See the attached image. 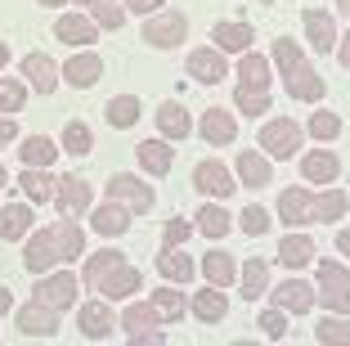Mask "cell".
<instances>
[{"instance_id": "25", "label": "cell", "mask_w": 350, "mask_h": 346, "mask_svg": "<svg viewBox=\"0 0 350 346\" xmlns=\"http://www.w3.org/2000/svg\"><path fill=\"white\" fill-rule=\"evenodd\" d=\"M18 189L31 198V203H54V189H59V180H54L45 166H27V171L18 175Z\"/></svg>"}, {"instance_id": "46", "label": "cell", "mask_w": 350, "mask_h": 346, "mask_svg": "<svg viewBox=\"0 0 350 346\" xmlns=\"http://www.w3.org/2000/svg\"><path fill=\"white\" fill-rule=\"evenodd\" d=\"M23 103H27V90L10 77H0V112H23Z\"/></svg>"}, {"instance_id": "59", "label": "cell", "mask_w": 350, "mask_h": 346, "mask_svg": "<svg viewBox=\"0 0 350 346\" xmlns=\"http://www.w3.org/2000/svg\"><path fill=\"white\" fill-rule=\"evenodd\" d=\"M337 5H341V14H350V0H337Z\"/></svg>"}, {"instance_id": "22", "label": "cell", "mask_w": 350, "mask_h": 346, "mask_svg": "<svg viewBox=\"0 0 350 346\" xmlns=\"http://www.w3.org/2000/svg\"><path fill=\"white\" fill-rule=\"evenodd\" d=\"M306 36L319 54H328L332 45H337V23H332V14L328 10H306Z\"/></svg>"}, {"instance_id": "6", "label": "cell", "mask_w": 350, "mask_h": 346, "mask_svg": "<svg viewBox=\"0 0 350 346\" xmlns=\"http://www.w3.org/2000/svg\"><path fill=\"white\" fill-rule=\"evenodd\" d=\"M117 324L126 328V337H131V342H153V346L166 342V337L157 333V324H162V319H157V310L148 301H131L122 310V319H117Z\"/></svg>"}, {"instance_id": "8", "label": "cell", "mask_w": 350, "mask_h": 346, "mask_svg": "<svg viewBox=\"0 0 350 346\" xmlns=\"http://www.w3.org/2000/svg\"><path fill=\"white\" fill-rule=\"evenodd\" d=\"M193 189H202L206 198H229L238 184H234V175H229V166L220 162V158H206V162L193 166Z\"/></svg>"}, {"instance_id": "12", "label": "cell", "mask_w": 350, "mask_h": 346, "mask_svg": "<svg viewBox=\"0 0 350 346\" xmlns=\"http://www.w3.org/2000/svg\"><path fill=\"white\" fill-rule=\"evenodd\" d=\"M54 36H59L63 45H72V50H85V45H94V36H99V23L81 18V14H59V18H54Z\"/></svg>"}, {"instance_id": "39", "label": "cell", "mask_w": 350, "mask_h": 346, "mask_svg": "<svg viewBox=\"0 0 350 346\" xmlns=\"http://www.w3.org/2000/svg\"><path fill=\"white\" fill-rule=\"evenodd\" d=\"M117 261H126V256H122V252H113V247H103V252H94L90 261H85V270H81V284L94 293V288H99V279L108 275V270H113Z\"/></svg>"}, {"instance_id": "9", "label": "cell", "mask_w": 350, "mask_h": 346, "mask_svg": "<svg viewBox=\"0 0 350 346\" xmlns=\"http://www.w3.org/2000/svg\"><path fill=\"white\" fill-rule=\"evenodd\" d=\"M36 301L54 306V310H68V306H77V275H72V270L41 275V284H36Z\"/></svg>"}, {"instance_id": "37", "label": "cell", "mask_w": 350, "mask_h": 346, "mask_svg": "<svg viewBox=\"0 0 350 346\" xmlns=\"http://www.w3.org/2000/svg\"><path fill=\"white\" fill-rule=\"evenodd\" d=\"M310 256H314V243H310L306 234H288L283 243H278V261L288 265V270H301V265H310Z\"/></svg>"}, {"instance_id": "28", "label": "cell", "mask_w": 350, "mask_h": 346, "mask_svg": "<svg viewBox=\"0 0 350 346\" xmlns=\"http://www.w3.org/2000/svg\"><path fill=\"white\" fill-rule=\"evenodd\" d=\"M157 275L185 288L189 279H193V261L185 256V247H162V256H157Z\"/></svg>"}, {"instance_id": "50", "label": "cell", "mask_w": 350, "mask_h": 346, "mask_svg": "<svg viewBox=\"0 0 350 346\" xmlns=\"http://www.w3.org/2000/svg\"><path fill=\"white\" fill-rule=\"evenodd\" d=\"M260 328H265V337H274V342H278V337L288 333V315L274 306V310H265V315H260Z\"/></svg>"}, {"instance_id": "41", "label": "cell", "mask_w": 350, "mask_h": 346, "mask_svg": "<svg viewBox=\"0 0 350 346\" xmlns=\"http://www.w3.org/2000/svg\"><path fill=\"white\" fill-rule=\"evenodd\" d=\"M18 153H23V162H27V166H50V162H54V153H59V149H54V144L45 140V135H27Z\"/></svg>"}, {"instance_id": "20", "label": "cell", "mask_w": 350, "mask_h": 346, "mask_svg": "<svg viewBox=\"0 0 350 346\" xmlns=\"http://www.w3.org/2000/svg\"><path fill=\"white\" fill-rule=\"evenodd\" d=\"M23 77H27V82L36 86L41 95H54V90H59V68H54L50 54H27V59H23Z\"/></svg>"}, {"instance_id": "24", "label": "cell", "mask_w": 350, "mask_h": 346, "mask_svg": "<svg viewBox=\"0 0 350 346\" xmlns=\"http://www.w3.org/2000/svg\"><path fill=\"white\" fill-rule=\"evenodd\" d=\"M94 230H99L103 238H122L126 230H131V212H126L122 203H113V198H108L103 207H94Z\"/></svg>"}, {"instance_id": "26", "label": "cell", "mask_w": 350, "mask_h": 346, "mask_svg": "<svg viewBox=\"0 0 350 346\" xmlns=\"http://www.w3.org/2000/svg\"><path fill=\"white\" fill-rule=\"evenodd\" d=\"M238 180H243V184H252V189H265V184H274L269 158H260V153L243 149V153H238Z\"/></svg>"}, {"instance_id": "32", "label": "cell", "mask_w": 350, "mask_h": 346, "mask_svg": "<svg viewBox=\"0 0 350 346\" xmlns=\"http://www.w3.org/2000/svg\"><path fill=\"white\" fill-rule=\"evenodd\" d=\"M148 306L157 310V319H162V324L185 319V293H180V288H157V293H148Z\"/></svg>"}, {"instance_id": "40", "label": "cell", "mask_w": 350, "mask_h": 346, "mask_svg": "<svg viewBox=\"0 0 350 346\" xmlns=\"http://www.w3.org/2000/svg\"><path fill=\"white\" fill-rule=\"evenodd\" d=\"M229 221H234V216H229L220 203H206L202 212H198V230H202L206 238H225L229 234Z\"/></svg>"}, {"instance_id": "21", "label": "cell", "mask_w": 350, "mask_h": 346, "mask_svg": "<svg viewBox=\"0 0 350 346\" xmlns=\"http://www.w3.org/2000/svg\"><path fill=\"white\" fill-rule=\"evenodd\" d=\"M189 310H193L202 324H220V319L229 315V301H225V293H220L216 284H206L202 293H193V301H189Z\"/></svg>"}, {"instance_id": "38", "label": "cell", "mask_w": 350, "mask_h": 346, "mask_svg": "<svg viewBox=\"0 0 350 346\" xmlns=\"http://www.w3.org/2000/svg\"><path fill=\"white\" fill-rule=\"evenodd\" d=\"M238 77H243V86H256V90H269V59H265V54H252V50H243V63H238Z\"/></svg>"}, {"instance_id": "19", "label": "cell", "mask_w": 350, "mask_h": 346, "mask_svg": "<svg viewBox=\"0 0 350 346\" xmlns=\"http://www.w3.org/2000/svg\"><path fill=\"white\" fill-rule=\"evenodd\" d=\"M301 175H306L310 184H332L341 175V162L332 158L328 149H310L306 158H301Z\"/></svg>"}, {"instance_id": "10", "label": "cell", "mask_w": 350, "mask_h": 346, "mask_svg": "<svg viewBox=\"0 0 350 346\" xmlns=\"http://www.w3.org/2000/svg\"><path fill=\"white\" fill-rule=\"evenodd\" d=\"M18 333L23 337H54V333H59V310L31 297V306L18 310Z\"/></svg>"}, {"instance_id": "1", "label": "cell", "mask_w": 350, "mask_h": 346, "mask_svg": "<svg viewBox=\"0 0 350 346\" xmlns=\"http://www.w3.org/2000/svg\"><path fill=\"white\" fill-rule=\"evenodd\" d=\"M77 256H85V234L72 216H63V221L45 225L41 234H27L23 265H27V275H50L59 261H77Z\"/></svg>"}, {"instance_id": "48", "label": "cell", "mask_w": 350, "mask_h": 346, "mask_svg": "<svg viewBox=\"0 0 350 346\" xmlns=\"http://www.w3.org/2000/svg\"><path fill=\"white\" fill-rule=\"evenodd\" d=\"M238 221H243V230H247V234H252V238H260V234H265V230H269V216H265V212H260V207H256V203H252V207H247V212L238 216Z\"/></svg>"}, {"instance_id": "44", "label": "cell", "mask_w": 350, "mask_h": 346, "mask_svg": "<svg viewBox=\"0 0 350 346\" xmlns=\"http://www.w3.org/2000/svg\"><path fill=\"white\" fill-rule=\"evenodd\" d=\"M314 337H319V342H332V346H350V324H346V319L323 315L319 328H314Z\"/></svg>"}, {"instance_id": "4", "label": "cell", "mask_w": 350, "mask_h": 346, "mask_svg": "<svg viewBox=\"0 0 350 346\" xmlns=\"http://www.w3.org/2000/svg\"><path fill=\"white\" fill-rule=\"evenodd\" d=\"M319 288H323V293H314V297H323V301H328V310L350 315V270H346V265L323 261L319 265Z\"/></svg>"}, {"instance_id": "42", "label": "cell", "mask_w": 350, "mask_h": 346, "mask_svg": "<svg viewBox=\"0 0 350 346\" xmlns=\"http://www.w3.org/2000/svg\"><path fill=\"white\" fill-rule=\"evenodd\" d=\"M63 149L72 153V158H85V153L94 149L90 126H85V122H68V126H63Z\"/></svg>"}, {"instance_id": "36", "label": "cell", "mask_w": 350, "mask_h": 346, "mask_svg": "<svg viewBox=\"0 0 350 346\" xmlns=\"http://www.w3.org/2000/svg\"><path fill=\"white\" fill-rule=\"evenodd\" d=\"M278 216L288 225H310V194L306 189H283L278 194Z\"/></svg>"}, {"instance_id": "55", "label": "cell", "mask_w": 350, "mask_h": 346, "mask_svg": "<svg viewBox=\"0 0 350 346\" xmlns=\"http://www.w3.org/2000/svg\"><path fill=\"white\" fill-rule=\"evenodd\" d=\"M337 247H341V252H350V230H341V234H337Z\"/></svg>"}, {"instance_id": "53", "label": "cell", "mask_w": 350, "mask_h": 346, "mask_svg": "<svg viewBox=\"0 0 350 346\" xmlns=\"http://www.w3.org/2000/svg\"><path fill=\"white\" fill-rule=\"evenodd\" d=\"M10 306H14V293H10V288H5V284H0V315H5Z\"/></svg>"}, {"instance_id": "5", "label": "cell", "mask_w": 350, "mask_h": 346, "mask_svg": "<svg viewBox=\"0 0 350 346\" xmlns=\"http://www.w3.org/2000/svg\"><path fill=\"white\" fill-rule=\"evenodd\" d=\"M260 149H265L269 158H292V153L301 149V126L292 122V117H269V122L260 126Z\"/></svg>"}, {"instance_id": "47", "label": "cell", "mask_w": 350, "mask_h": 346, "mask_svg": "<svg viewBox=\"0 0 350 346\" xmlns=\"http://www.w3.org/2000/svg\"><path fill=\"white\" fill-rule=\"evenodd\" d=\"M310 135H314V140H337L341 135V117L337 112H314V117H310Z\"/></svg>"}, {"instance_id": "11", "label": "cell", "mask_w": 350, "mask_h": 346, "mask_svg": "<svg viewBox=\"0 0 350 346\" xmlns=\"http://www.w3.org/2000/svg\"><path fill=\"white\" fill-rule=\"evenodd\" d=\"M139 284H144V275H139V270H135L131 261H117L113 270H108V275L99 279V288H94V293H103L108 301H122V297L139 293Z\"/></svg>"}, {"instance_id": "16", "label": "cell", "mask_w": 350, "mask_h": 346, "mask_svg": "<svg viewBox=\"0 0 350 346\" xmlns=\"http://www.w3.org/2000/svg\"><path fill=\"white\" fill-rule=\"evenodd\" d=\"M135 158H139V166H144L148 175H171L175 166V149L166 140H144V144H135Z\"/></svg>"}, {"instance_id": "60", "label": "cell", "mask_w": 350, "mask_h": 346, "mask_svg": "<svg viewBox=\"0 0 350 346\" xmlns=\"http://www.w3.org/2000/svg\"><path fill=\"white\" fill-rule=\"evenodd\" d=\"M77 5H94V0H77Z\"/></svg>"}, {"instance_id": "45", "label": "cell", "mask_w": 350, "mask_h": 346, "mask_svg": "<svg viewBox=\"0 0 350 346\" xmlns=\"http://www.w3.org/2000/svg\"><path fill=\"white\" fill-rule=\"evenodd\" d=\"M90 10H94V23H99V27H113L117 32L126 23V5H117V0H94Z\"/></svg>"}, {"instance_id": "2", "label": "cell", "mask_w": 350, "mask_h": 346, "mask_svg": "<svg viewBox=\"0 0 350 346\" xmlns=\"http://www.w3.org/2000/svg\"><path fill=\"white\" fill-rule=\"evenodd\" d=\"M274 63H278V72H283V86H288L292 99H301V103H319L323 99L328 82L310 68L306 54H301L292 41H274Z\"/></svg>"}, {"instance_id": "52", "label": "cell", "mask_w": 350, "mask_h": 346, "mask_svg": "<svg viewBox=\"0 0 350 346\" xmlns=\"http://www.w3.org/2000/svg\"><path fill=\"white\" fill-rule=\"evenodd\" d=\"M14 135H18V126H14L10 117H5V112H0V144H10Z\"/></svg>"}, {"instance_id": "51", "label": "cell", "mask_w": 350, "mask_h": 346, "mask_svg": "<svg viewBox=\"0 0 350 346\" xmlns=\"http://www.w3.org/2000/svg\"><path fill=\"white\" fill-rule=\"evenodd\" d=\"M126 5H131L135 14H144V18H148V14H157V10H162V0H126Z\"/></svg>"}, {"instance_id": "49", "label": "cell", "mask_w": 350, "mask_h": 346, "mask_svg": "<svg viewBox=\"0 0 350 346\" xmlns=\"http://www.w3.org/2000/svg\"><path fill=\"white\" fill-rule=\"evenodd\" d=\"M189 230H193V225L180 221V216H175V221H166V230H162V247H180V243L189 238Z\"/></svg>"}, {"instance_id": "7", "label": "cell", "mask_w": 350, "mask_h": 346, "mask_svg": "<svg viewBox=\"0 0 350 346\" xmlns=\"http://www.w3.org/2000/svg\"><path fill=\"white\" fill-rule=\"evenodd\" d=\"M108 198L122 203L126 212H148V207H153V189H148L139 175H126V171H117L113 180H108Z\"/></svg>"}, {"instance_id": "23", "label": "cell", "mask_w": 350, "mask_h": 346, "mask_svg": "<svg viewBox=\"0 0 350 346\" xmlns=\"http://www.w3.org/2000/svg\"><path fill=\"white\" fill-rule=\"evenodd\" d=\"M211 41H216V50L243 54L252 41H256V32H252V23H216V27H211Z\"/></svg>"}, {"instance_id": "14", "label": "cell", "mask_w": 350, "mask_h": 346, "mask_svg": "<svg viewBox=\"0 0 350 346\" xmlns=\"http://www.w3.org/2000/svg\"><path fill=\"white\" fill-rule=\"evenodd\" d=\"M189 77L193 82H202V86H216V82H225L229 77V68H225V50H193L189 54Z\"/></svg>"}, {"instance_id": "61", "label": "cell", "mask_w": 350, "mask_h": 346, "mask_svg": "<svg viewBox=\"0 0 350 346\" xmlns=\"http://www.w3.org/2000/svg\"><path fill=\"white\" fill-rule=\"evenodd\" d=\"M260 5H269V0H260Z\"/></svg>"}, {"instance_id": "31", "label": "cell", "mask_w": 350, "mask_h": 346, "mask_svg": "<svg viewBox=\"0 0 350 346\" xmlns=\"http://www.w3.org/2000/svg\"><path fill=\"white\" fill-rule=\"evenodd\" d=\"M238 279H243V297H247V301H256V297L269 293V265L260 261V256H247L243 270H238Z\"/></svg>"}, {"instance_id": "58", "label": "cell", "mask_w": 350, "mask_h": 346, "mask_svg": "<svg viewBox=\"0 0 350 346\" xmlns=\"http://www.w3.org/2000/svg\"><path fill=\"white\" fill-rule=\"evenodd\" d=\"M41 5H72V0H41Z\"/></svg>"}, {"instance_id": "43", "label": "cell", "mask_w": 350, "mask_h": 346, "mask_svg": "<svg viewBox=\"0 0 350 346\" xmlns=\"http://www.w3.org/2000/svg\"><path fill=\"white\" fill-rule=\"evenodd\" d=\"M234 103L247 117H260V112H269V90H256V86H238L234 90Z\"/></svg>"}, {"instance_id": "18", "label": "cell", "mask_w": 350, "mask_h": 346, "mask_svg": "<svg viewBox=\"0 0 350 346\" xmlns=\"http://www.w3.org/2000/svg\"><path fill=\"white\" fill-rule=\"evenodd\" d=\"M63 77H68V86H77V90H90V86L103 77V59L90 54V50H81V54H72L68 68H63Z\"/></svg>"}, {"instance_id": "27", "label": "cell", "mask_w": 350, "mask_h": 346, "mask_svg": "<svg viewBox=\"0 0 350 346\" xmlns=\"http://www.w3.org/2000/svg\"><path fill=\"white\" fill-rule=\"evenodd\" d=\"M238 126H234V112L225 108H206L202 112V140L206 144H234Z\"/></svg>"}, {"instance_id": "3", "label": "cell", "mask_w": 350, "mask_h": 346, "mask_svg": "<svg viewBox=\"0 0 350 346\" xmlns=\"http://www.w3.org/2000/svg\"><path fill=\"white\" fill-rule=\"evenodd\" d=\"M189 36V18L180 10H157L153 18H144V41L157 50H175Z\"/></svg>"}, {"instance_id": "57", "label": "cell", "mask_w": 350, "mask_h": 346, "mask_svg": "<svg viewBox=\"0 0 350 346\" xmlns=\"http://www.w3.org/2000/svg\"><path fill=\"white\" fill-rule=\"evenodd\" d=\"M5 184H10V171H5V162H0V189H5Z\"/></svg>"}, {"instance_id": "15", "label": "cell", "mask_w": 350, "mask_h": 346, "mask_svg": "<svg viewBox=\"0 0 350 346\" xmlns=\"http://www.w3.org/2000/svg\"><path fill=\"white\" fill-rule=\"evenodd\" d=\"M77 324H81V333L90 337V342H99V337H113V306L108 301H85L81 310H77Z\"/></svg>"}, {"instance_id": "54", "label": "cell", "mask_w": 350, "mask_h": 346, "mask_svg": "<svg viewBox=\"0 0 350 346\" xmlns=\"http://www.w3.org/2000/svg\"><path fill=\"white\" fill-rule=\"evenodd\" d=\"M337 54H341V63H346V68H350V32H346V41L337 45Z\"/></svg>"}, {"instance_id": "13", "label": "cell", "mask_w": 350, "mask_h": 346, "mask_svg": "<svg viewBox=\"0 0 350 346\" xmlns=\"http://www.w3.org/2000/svg\"><path fill=\"white\" fill-rule=\"evenodd\" d=\"M54 203H59V216H81L90 212V184L81 175H63L59 189H54Z\"/></svg>"}, {"instance_id": "34", "label": "cell", "mask_w": 350, "mask_h": 346, "mask_svg": "<svg viewBox=\"0 0 350 346\" xmlns=\"http://www.w3.org/2000/svg\"><path fill=\"white\" fill-rule=\"evenodd\" d=\"M202 275H206V284L229 288L238 279V265H234V256H229V252H206L202 256Z\"/></svg>"}, {"instance_id": "33", "label": "cell", "mask_w": 350, "mask_h": 346, "mask_svg": "<svg viewBox=\"0 0 350 346\" xmlns=\"http://www.w3.org/2000/svg\"><path fill=\"white\" fill-rule=\"evenodd\" d=\"M139 99L135 95H117V99H108V108H103V117H108V126H117V131H131L135 122H139Z\"/></svg>"}, {"instance_id": "35", "label": "cell", "mask_w": 350, "mask_h": 346, "mask_svg": "<svg viewBox=\"0 0 350 346\" xmlns=\"http://www.w3.org/2000/svg\"><path fill=\"white\" fill-rule=\"evenodd\" d=\"M346 216V194L341 189H328V194H310V221H341Z\"/></svg>"}, {"instance_id": "29", "label": "cell", "mask_w": 350, "mask_h": 346, "mask_svg": "<svg viewBox=\"0 0 350 346\" xmlns=\"http://www.w3.org/2000/svg\"><path fill=\"white\" fill-rule=\"evenodd\" d=\"M157 131H162L166 140H189V131H193V122H189V112L180 108L175 99H166L162 108H157Z\"/></svg>"}, {"instance_id": "56", "label": "cell", "mask_w": 350, "mask_h": 346, "mask_svg": "<svg viewBox=\"0 0 350 346\" xmlns=\"http://www.w3.org/2000/svg\"><path fill=\"white\" fill-rule=\"evenodd\" d=\"M5 63H10V45L0 41V68H5Z\"/></svg>"}, {"instance_id": "30", "label": "cell", "mask_w": 350, "mask_h": 346, "mask_svg": "<svg viewBox=\"0 0 350 346\" xmlns=\"http://www.w3.org/2000/svg\"><path fill=\"white\" fill-rule=\"evenodd\" d=\"M27 234H31V207H23V203L0 207V238L14 243V238H27Z\"/></svg>"}, {"instance_id": "17", "label": "cell", "mask_w": 350, "mask_h": 346, "mask_svg": "<svg viewBox=\"0 0 350 346\" xmlns=\"http://www.w3.org/2000/svg\"><path fill=\"white\" fill-rule=\"evenodd\" d=\"M274 306L278 310H292V315H306L310 306H314V288L306 279H288V284L274 288Z\"/></svg>"}]
</instances>
